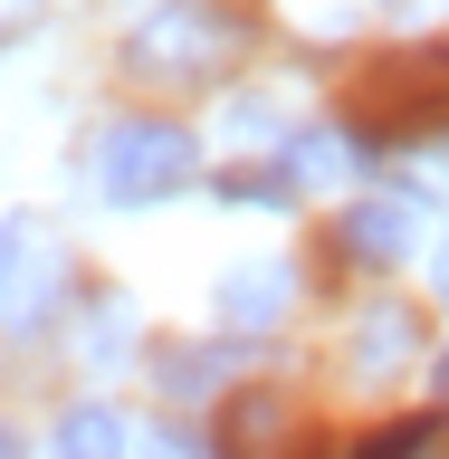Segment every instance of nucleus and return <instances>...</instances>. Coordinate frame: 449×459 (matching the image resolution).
<instances>
[{
  "label": "nucleus",
  "mask_w": 449,
  "mask_h": 459,
  "mask_svg": "<svg viewBox=\"0 0 449 459\" xmlns=\"http://www.w3.org/2000/svg\"><path fill=\"white\" fill-rule=\"evenodd\" d=\"M239 10H220V0H163V10H143V29L125 39V67H134L143 86H211L239 57Z\"/></svg>",
  "instance_id": "nucleus-1"
},
{
  "label": "nucleus",
  "mask_w": 449,
  "mask_h": 459,
  "mask_svg": "<svg viewBox=\"0 0 449 459\" xmlns=\"http://www.w3.org/2000/svg\"><path fill=\"white\" fill-rule=\"evenodd\" d=\"M192 172H201V143L182 134L172 115H125V125H106V134H96V192L125 201V211L172 201Z\"/></svg>",
  "instance_id": "nucleus-2"
},
{
  "label": "nucleus",
  "mask_w": 449,
  "mask_h": 459,
  "mask_svg": "<svg viewBox=\"0 0 449 459\" xmlns=\"http://www.w3.org/2000/svg\"><path fill=\"white\" fill-rule=\"evenodd\" d=\"M354 125L373 143H411L430 125H449V48H402V57H373L364 96H354Z\"/></svg>",
  "instance_id": "nucleus-3"
},
{
  "label": "nucleus",
  "mask_w": 449,
  "mask_h": 459,
  "mask_svg": "<svg viewBox=\"0 0 449 459\" xmlns=\"http://www.w3.org/2000/svg\"><path fill=\"white\" fill-rule=\"evenodd\" d=\"M57 287H67L57 239H39L29 221H10L0 230V325H39V316L57 307Z\"/></svg>",
  "instance_id": "nucleus-4"
},
{
  "label": "nucleus",
  "mask_w": 449,
  "mask_h": 459,
  "mask_svg": "<svg viewBox=\"0 0 449 459\" xmlns=\"http://www.w3.org/2000/svg\"><path fill=\"white\" fill-rule=\"evenodd\" d=\"M220 459H307V421L287 393H229L220 402Z\"/></svg>",
  "instance_id": "nucleus-5"
},
{
  "label": "nucleus",
  "mask_w": 449,
  "mask_h": 459,
  "mask_svg": "<svg viewBox=\"0 0 449 459\" xmlns=\"http://www.w3.org/2000/svg\"><path fill=\"white\" fill-rule=\"evenodd\" d=\"M287 297H297V278H287L278 258L220 268V325H239V335H268V325L287 316Z\"/></svg>",
  "instance_id": "nucleus-6"
},
{
  "label": "nucleus",
  "mask_w": 449,
  "mask_h": 459,
  "mask_svg": "<svg viewBox=\"0 0 449 459\" xmlns=\"http://www.w3.org/2000/svg\"><path fill=\"white\" fill-rule=\"evenodd\" d=\"M335 239H344L354 268H393V258L411 249V201H354L335 221Z\"/></svg>",
  "instance_id": "nucleus-7"
},
{
  "label": "nucleus",
  "mask_w": 449,
  "mask_h": 459,
  "mask_svg": "<svg viewBox=\"0 0 449 459\" xmlns=\"http://www.w3.org/2000/svg\"><path fill=\"white\" fill-rule=\"evenodd\" d=\"M344 354H354V373H393V364H411V316H402V307H373L364 325H354V344H344Z\"/></svg>",
  "instance_id": "nucleus-8"
},
{
  "label": "nucleus",
  "mask_w": 449,
  "mask_h": 459,
  "mask_svg": "<svg viewBox=\"0 0 449 459\" xmlns=\"http://www.w3.org/2000/svg\"><path fill=\"white\" fill-rule=\"evenodd\" d=\"M57 459H125V421H115L106 402H77L57 421Z\"/></svg>",
  "instance_id": "nucleus-9"
},
{
  "label": "nucleus",
  "mask_w": 449,
  "mask_h": 459,
  "mask_svg": "<svg viewBox=\"0 0 449 459\" xmlns=\"http://www.w3.org/2000/svg\"><path fill=\"white\" fill-rule=\"evenodd\" d=\"M421 440H430L421 421H402V430H383V440H364L354 459H421Z\"/></svg>",
  "instance_id": "nucleus-10"
},
{
  "label": "nucleus",
  "mask_w": 449,
  "mask_h": 459,
  "mask_svg": "<svg viewBox=\"0 0 449 459\" xmlns=\"http://www.w3.org/2000/svg\"><path fill=\"white\" fill-rule=\"evenodd\" d=\"M29 10H39V0H0V29H20V20H29Z\"/></svg>",
  "instance_id": "nucleus-11"
},
{
  "label": "nucleus",
  "mask_w": 449,
  "mask_h": 459,
  "mask_svg": "<svg viewBox=\"0 0 449 459\" xmlns=\"http://www.w3.org/2000/svg\"><path fill=\"white\" fill-rule=\"evenodd\" d=\"M143 459H192V450H182V440H143Z\"/></svg>",
  "instance_id": "nucleus-12"
},
{
  "label": "nucleus",
  "mask_w": 449,
  "mask_h": 459,
  "mask_svg": "<svg viewBox=\"0 0 449 459\" xmlns=\"http://www.w3.org/2000/svg\"><path fill=\"white\" fill-rule=\"evenodd\" d=\"M440 307H449V249H440Z\"/></svg>",
  "instance_id": "nucleus-13"
},
{
  "label": "nucleus",
  "mask_w": 449,
  "mask_h": 459,
  "mask_svg": "<svg viewBox=\"0 0 449 459\" xmlns=\"http://www.w3.org/2000/svg\"><path fill=\"white\" fill-rule=\"evenodd\" d=\"M0 459H20V440H10V430H0Z\"/></svg>",
  "instance_id": "nucleus-14"
},
{
  "label": "nucleus",
  "mask_w": 449,
  "mask_h": 459,
  "mask_svg": "<svg viewBox=\"0 0 449 459\" xmlns=\"http://www.w3.org/2000/svg\"><path fill=\"white\" fill-rule=\"evenodd\" d=\"M440 393H449V354H440Z\"/></svg>",
  "instance_id": "nucleus-15"
}]
</instances>
